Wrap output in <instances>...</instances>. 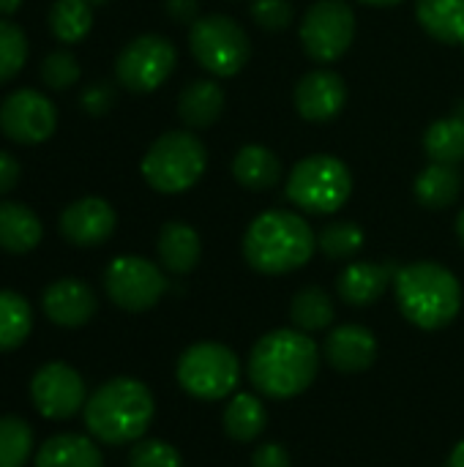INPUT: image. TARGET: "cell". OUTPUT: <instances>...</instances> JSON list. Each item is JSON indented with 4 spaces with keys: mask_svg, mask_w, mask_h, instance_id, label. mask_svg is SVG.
Instances as JSON below:
<instances>
[{
    "mask_svg": "<svg viewBox=\"0 0 464 467\" xmlns=\"http://www.w3.org/2000/svg\"><path fill=\"white\" fill-rule=\"evenodd\" d=\"M93 27V5L88 0H55L49 8V30L60 44L82 41Z\"/></svg>",
    "mask_w": 464,
    "mask_h": 467,
    "instance_id": "cell-29",
    "label": "cell"
},
{
    "mask_svg": "<svg viewBox=\"0 0 464 467\" xmlns=\"http://www.w3.org/2000/svg\"><path fill=\"white\" fill-rule=\"evenodd\" d=\"M88 432L107 446L137 443L156 413L150 389L134 378H112L101 383L85 402Z\"/></svg>",
    "mask_w": 464,
    "mask_h": 467,
    "instance_id": "cell-3",
    "label": "cell"
},
{
    "mask_svg": "<svg viewBox=\"0 0 464 467\" xmlns=\"http://www.w3.org/2000/svg\"><path fill=\"white\" fill-rule=\"evenodd\" d=\"M178 49L167 36L142 33L131 38L115 57V79L129 93H153L175 71Z\"/></svg>",
    "mask_w": 464,
    "mask_h": 467,
    "instance_id": "cell-10",
    "label": "cell"
},
{
    "mask_svg": "<svg viewBox=\"0 0 464 467\" xmlns=\"http://www.w3.org/2000/svg\"><path fill=\"white\" fill-rule=\"evenodd\" d=\"M33 331V309L25 296L0 290V353L16 350Z\"/></svg>",
    "mask_w": 464,
    "mask_h": 467,
    "instance_id": "cell-28",
    "label": "cell"
},
{
    "mask_svg": "<svg viewBox=\"0 0 464 467\" xmlns=\"http://www.w3.org/2000/svg\"><path fill=\"white\" fill-rule=\"evenodd\" d=\"M320 369V350L304 331L276 328L257 339L249 356V380L271 400L304 394Z\"/></svg>",
    "mask_w": 464,
    "mask_h": 467,
    "instance_id": "cell-1",
    "label": "cell"
},
{
    "mask_svg": "<svg viewBox=\"0 0 464 467\" xmlns=\"http://www.w3.org/2000/svg\"><path fill=\"white\" fill-rule=\"evenodd\" d=\"M298 36L314 63H336L356 41V11L347 0H317L306 8Z\"/></svg>",
    "mask_w": 464,
    "mask_h": 467,
    "instance_id": "cell-9",
    "label": "cell"
},
{
    "mask_svg": "<svg viewBox=\"0 0 464 467\" xmlns=\"http://www.w3.org/2000/svg\"><path fill=\"white\" fill-rule=\"evenodd\" d=\"M79 60L68 49H55L41 63V79L52 90H68L79 82Z\"/></svg>",
    "mask_w": 464,
    "mask_h": 467,
    "instance_id": "cell-34",
    "label": "cell"
},
{
    "mask_svg": "<svg viewBox=\"0 0 464 467\" xmlns=\"http://www.w3.org/2000/svg\"><path fill=\"white\" fill-rule=\"evenodd\" d=\"M118 227L115 208L101 197H79L60 213V235L71 246H101Z\"/></svg>",
    "mask_w": 464,
    "mask_h": 467,
    "instance_id": "cell-15",
    "label": "cell"
},
{
    "mask_svg": "<svg viewBox=\"0 0 464 467\" xmlns=\"http://www.w3.org/2000/svg\"><path fill=\"white\" fill-rule=\"evenodd\" d=\"M90 5H98V3H107V0H88Z\"/></svg>",
    "mask_w": 464,
    "mask_h": 467,
    "instance_id": "cell-45",
    "label": "cell"
},
{
    "mask_svg": "<svg viewBox=\"0 0 464 467\" xmlns=\"http://www.w3.org/2000/svg\"><path fill=\"white\" fill-rule=\"evenodd\" d=\"M249 14H252V19L263 30L279 33V30H287L290 27L295 11H293V3L290 0H252L249 3Z\"/></svg>",
    "mask_w": 464,
    "mask_h": 467,
    "instance_id": "cell-36",
    "label": "cell"
},
{
    "mask_svg": "<svg viewBox=\"0 0 464 467\" xmlns=\"http://www.w3.org/2000/svg\"><path fill=\"white\" fill-rule=\"evenodd\" d=\"M424 153L429 161L438 164H459L464 161V118L462 112L454 118H440L435 123H429V129L424 131Z\"/></svg>",
    "mask_w": 464,
    "mask_h": 467,
    "instance_id": "cell-26",
    "label": "cell"
},
{
    "mask_svg": "<svg viewBox=\"0 0 464 467\" xmlns=\"http://www.w3.org/2000/svg\"><path fill=\"white\" fill-rule=\"evenodd\" d=\"M241 380L238 356L219 342H197L183 350L178 361L180 389L202 402H219L235 391Z\"/></svg>",
    "mask_w": 464,
    "mask_h": 467,
    "instance_id": "cell-8",
    "label": "cell"
},
{
    "mask_svg": "<svg viewBox=\"0 0 464 467\" xmlns=\"http://www.w3.org/2000/svg\"><path fill=\"white\" fill-rule=\"evenodd\" d=\"M104 293L126 312H148L167 293V276L156 263L137 254H123L107 265Z\"/></svg>",
    "mask_w": 464,
    "mask_h": 467,
    "instance_id": "cell-11",
    "label": "cell"
},
{
    "mask_svg": "<svg viewBox=\"0 0 464 467\" xmlns=\"http://www.w3.org/2000/svg\"><path fill=\"white\" fill-rule=\"evenodd\" d=\"M44 227L33 208L3 200L0 202V249L8 254H27L41 244Z\"/></svg>",
    "mask_w": 464,
    "mask_h": 467,
    "instance_id": "cell-20",
    "label": "cell"
},
{
    "mask_svg": "<svg viewBox=\"0 0 464 467\" xmlns=\"http://www.w3.org/2000/svg\"><path fill=\"white\" fill-rule=\"evenodd\" d=\"M112 101H115V93H112V88H109L107 82L90 85V88L85 90V96H82V104H85V109H88L90 115H104V112L112 107Z\"/></svg>",
    "mask_w": 464,
    "mask_h": 467,
    "instance_id": "cell-37",
    "label": "cell"
},
{
    "mask_svg": "<svg viewBox=\"0 0 464 467\" xmlns=\"http://www.w3.org/2000/svg\"><path fill=\"white\" fill-rule=\"evenodd\" d=\"M27 63V38L19 25L0 19V85L11 82Z\"/></svg>",
    "mask_w": 464,
    "mask_h": 467,
    "instance_id": "cell-33",
    "label": "cell"
},
{
    "mask_svg": "<svg viewBox=\"0 0 464 467\" xmlns=\"http://www.w3.org/2000/svg\"><path fill=\"white\" fill-rule=\"evenodd\" d=\"M96 293L90 290V285H85L82 279H57L52 282L44 296H41V309L44 315L63 328H79L85 323H90V317L96 315Z\"/></svg>",
    "mask_w": 464,
    "mask_h": 467,
    "instance_id": "cell-16",
    "label": "cell"
},
{
    "mask_svg": "<svg viewBox=\"0 0 464 467\" xmlns=\"http://www.w3.org/2000/svg\"><path fill=\"white\" fill-rule=\"evenodd\" d=\"M364 230L356 222H331L317 235V249L328 260H350L364 249Z\"/></svg>",
    "mask_w": 464,
    "mask_h": 467,
    "instance_id": "cell-32",
    "label": "cell"
},
{
    "mask_svg": "<svg viewBox=\"0 0 464 467\" xmlns=\"http://www.w3.org/2000/svg\"><path fill=\"white\" fill-rule=\"evenodd\" d=\"M30 400L44 419L66 421L85 410V380L74 367L63 361H49L36 369L30 380Z\"/></svg>",
    "mask_w": 464,
    "mask_h": 467,
    "instance_id": "cell-13",
    "label": "cell"
},
{
    "mask_svg": "<svg viewBox=\"0 0 464 467\" xmlns=\"http://www.w3.org/2000/svg\"><path fill=\"white\" fill-rule=\"evenodd\" d=\"M353 194L350 167L328 153L301 159L287 175V200L314 216H331L347 205Z\"/></svg>",
    "mask_w": 464,
    "mask_h": 467,
    "instance_id": "cell-6",
    "label": "cell"
},
{
    "mask_svg": "<svg viewBox=\"0 0 464 467\" xmlns=\"http://www.w3.org/2000/svg\"><path fill=\"white\" fill-rule=\"evenodd\" d=\"M293 104L304 120L328 123L347 104V82L331 68H314L298 79L293 90Z\"/></svg>",
    "mask_w": 464,
    "mask_h": 467,
    "instance_id": "cell-14",
    "label": "cell"
},
{
    "mask_svg": "<svg viewBox=\"0 0 464 467\" xmlns=\"http://www.w3.org/2000/svg\"><path fill=\"white\" fill-rule=\"evenodd\" d=\"M397 304L407 323L424 331H440L451 326L462 309V285L440 263L421 260L397 268L394 276Z\"/></svg>",
    "mask_w": 464,
    "mask_h": 467,
    "instance_id": "cell-4",
    "label": "cell"
},
{
    "mask_svg": "<svg viewBox=\"0 0 464 467\" xmlns=\"http://www.w3.org/2000/svg\"><path fill=\"white\" fill-rule=\"evenodd\" d=\"M22 0H0V16H8L14 11H19Z\"/></svg>",
    "mask_w": 464,
    "mask_h": 467,
    "instance_id": "cell-42",
    "label": "cell"
},
{
    "mask_svg": "<svg viewBox=\"0 0 464 467\" xmlns=\"http://www.w3.org/2000/svg\"><path fill=\"white\" fill-rule=\"evenodd\" d=\"M57 129V109L49 96L19 88L8 93L0 104V131L16 145L46 142Z\"/></svg>",
    "mask_w": 464,
    "mask_h": 467,
    "instance_id": "cell-12",
    "label": "cell"
},
{
    "mask_svg": "<svg viewBox=\"0 0 464 467\" xmlns=\"http://www.w3.org/2000/svg\"><path fill=\"white\" fill-rule=\"evenodd\" d=\"M164 5L175 22L194 25L200 19V0H164Z\"/></svg>",
    "mask_w": 464,
    "mask_h": 467,
    "instance_id": "cell-39",
    "label": "cell"
},
{
    "mask_svg": "<svg viewBox=\"0 0 464 467\" xmlns=\"http://www.w3.org/2000/svg\"><path fill=\"white\" fill-rule=\"evenodd\" d=\"M397 268L391 263H350L336 282V290L345 304L350 306H369L394 282Z\"/></svg>",
    "mask_w": 464,
    "mask_h": 467,
    "instance_id": "cell-18",
    "label": "cell"
},
{
    "mask_svg": "<svg viewBox=\"0 0 464 467\" xmlns=\"http://www.w3.org/2000/svg\"><path fill=\"white\" fill-rule=\"evenodd\" d=\"M232 178L249 192H265L282 181V161L265 145H243L232 159Z\"/></svg>",
    "mask_w": 464,
    "mask_h": 467,
    "instance_id": "cell-22",
    "label": "cell"
},
{
    "mask_svg": "<svg viewBox=\"0 0 464 467\" xmlns=\"http://www.w3.org/2000/svg\"><path fill=\"white\" fill-rule=\"evenodd\" d=\"M208 167V148L191 131H164L142 156L139 172L159 194L189 192Z\"/></svg>",
    "mask_w": 464,
    "mask_h": 467,
    "instance_id": "cell-5",
    "label": "cell"
},
{
    "mask_svg": "<svg viewBox=\"0 0 464 467\" xmlns=\"http://www.w3.org/2000/svg\"><path fill=\"white\" fill-rule=\"evenodd\" d=\"M252 467H290V454L279 443H265L252 454Z\"/></svg>",
    "mask_w": 464,
    "mask_h": 467,
    "instance_id": "cell-38",
    "label": "cell"
},
{
    "mask_svg": "<svg viewBox=\"0 0 464 467\" xmlns=\"http://www.w3.org/2000/svg\"><path fill=\"white\" fill-rule=\"evenodd\" d=\"M459 192H462V175L454 164L429 161V167H424L413 183L416 200L429 211H443L454 205L459 200Z\"/></svg>",
    "mask_w": 464,
    "mask_h": 467,
    "instance_id": "cell-23",
    "label": "cell"
},
{
    "mask_svg": "<svg viewBox=\"0 0 464 467\" xmlns=\"http://www.w3.org/2000/svg\"><path fill=\"white\" fill-rule=\"evenodd\" d=\"M358 3H364V5H377V8H388V5H397V3H402V0H358Z\"/></svg>",
    "mask_w": 464,
    "mask_h": 467,
    "instance_id": "cell-43",
    "label": "cell"
},
{
    "mask_svg": "<svg viewBox=\"0 0 464 467\" xmlns=\"http://www.w3.org/2000/svg\"><path fill=\"white\" fill-rule=\"evenodd\" d=\"M268 421L265 405L254 394H238L224 408V432L238 443H252L263 435Z\"/></svg>",
    "mask_w": 464,
    "mask_h": 467,
    "instance_id": "cell-27",
    "label": "cell"
},
{
    "mask_svg": "<svg viewBox=\"0 0 464 467\" xmlns=\"http://www.w3.org/2000/svg\"><path fill=\"white\" fill-rule=\"evenodd\" d=\"M156 252H159V263L164 265V271L183 276V274H191L197 268V263L202 257V241L191 224L167 222L159 230Z\"/></svg>",
    "mask_w": 464,
    "mask_h": 467,
    "instance_id": "cell-19",
    "label": "cell"
},
{
    "mask_svg": "<svg viewBox=\"0 0 464 467\" xmlns=\"http://www.w3.org/2000/svg\"><path fill=\"white\" fill-rule=\"evenodd\" d=\"M457 235H459V241H462V246H464V208H462V213L457 216Z\"/></svg>",
    "mask_w": 464,
    "mask_h": 467,
    "instance_id": "cell-44",
    "label": "cell"
},
{
    "mask_svg": "<svg viewBox=\"0 0 464 467\" xmlns=\"http://www.w3.org/2000/svg\"><path fill=\"white\" fill-rule=\"evenodd\" d=\"M36 467H104V457L85 435H55L36 451Z\"/></svg>",
    "mask_w": 464,
    "mask_h": 467,
    "instance_id": "cell-25",
    "label": "cell"
},
{
    "mask_svg": "<svg viewBox=\"0 0 464 467\" xmlns=\"http://www.w3.org/2000/svg\"><path fill=\"white\" fill-rule=\"evenodd\" d=\"M189 49L194 60L213 77H235L252 57L249 33L227 14L200 16L189 27Z\"/></svg>",
    "mask_w": 464,
    "mask_h": 467,
    "instance_id": "cell-7",
    "label": "cell"
},
{
    "mask_svg": "<svg viewBox=\"0 0 464 467\" xmlns=\"http://www.w3.org/2000/svg\"><path fill=\"white\" fill-rule=\"evenodd\" d=\"M317 249V235L295 211H263L243 233L246 263L265 276L304 268Z\"/></svg>",
    "mask_w": 464,
    "mask_h": 467,
    "instance_id": "cell-2",
    "label": "cell"
},
{
    "mask_svg": "<svg viewBox=\"0 0 464 467\" xmlns=\"http://www.w3.org/2000/svg\"><path fill=\"white\" fill-rule=\"evenodd\" d=\"M16 183H19V161L8 150H0V197L8 194Z\"/></svg>",
    "mask_w": 464,
    "mask_h": 467,
    "instance_id": "cell-40",
    "label": "cell"
},
{
    "mask_svg": "<svg viewBox=\"0 0 464 467\" xmlns=\"http://www.w3.org/2000/svg\"><path fill=\"white\" fill-rule=\"evenodd\" d=\"M323 353L334 369L353 375V372H364L375 364L377 339L369 328L350 323V326H339L328 334Z\"/></svg>",
    "mask_w": 464,
    "mask_h": 467,
    "instance_id": "cell-17",
    "label": "cell"
},
{
    "mask_svg": "<svg viewBox=\"0 0 464 467\" xmlns=\"http://www.w3.org/2000/svg\"><path fill=\"white\" fill-rule=\"evenodd\" d=\"M290 320L304 334L328 328L334 323L331 296L323 287H304V290H298L293 304H290Z\"/></svg>",
    "mask_w": 464,
    "mask_h": 467,
    "instance_id": "cell-30",
    "label": "cell"
},
{
    "mask_svg": "<svg viewBox=\"0 0 464 467\" xmlns=\"http://www.w3.org/2000/svg\"><path fill=\"white\" fill-rule=\"evenodd\" d=\"M416 19L435 41L464 47V0H416Z\"/></svg>",
    "mask_w": 464,
    "mask_h": 467,
    "instance_id": "cell-24",
    "label": "cell"
},
{
    "mask_svg": "<svg viewBox=\"0 0 464 467\" xmlns=\"http://www.w3.org/2000/svg\"><path fill=\"white\" fill-rule=\"evenodd\" d=\"M129 467H183V460L178 449L164 441H137L129 454Z\"/></svg>",
    "mask_w": 464,
    "mask_h": 467,
    "instance_id": "cell-35",
    "label": "cell"
},
{
    "mask_svg": "<svg viewBox=\"0 0 464 467\" xmlns=\"http://www.w3.org/2000/svg\"><path fill=\"white\" fill-rule=\"evenodd\" d=\"M224 90L216 79H194L178 96V118L189 129H208L224 112Z\"/></svg>",
    "mask_w": 464,
    "mask_h": 467,
    "instance_id": "cell-21",
    "label": "cell"
},
{
    "mask_svg": "<svg viewBox=\"0 0 464 467\" xmlns=\"http://www.w3.org/2000/svg\"><path fill=\"white\" fill-rule=\"evenodd\" d=\"M446 467H464V441L454 446V451H451V457H449Z\"/></svg>",
    "mask_w": 464,
    "mask_h": 467,
    "instance_id": "cell-41",
    "label": "cell"
},
{
    "mask_svg": "<svg viewBox=\"0 0 464 467\" xmlns=\"http://www.w3.org/2000/svg\"><path fill=\"white\" fill-rule=\"evenodd\" d=\"M33 457V427L19 416H0V467H25Z\"/></svg>",
    "mask_w": 464,
    "mask_h": 467,
    "instance_id": "cell-31",
    "label": "cell"
}]
</instances>
